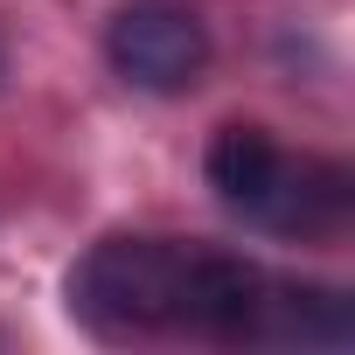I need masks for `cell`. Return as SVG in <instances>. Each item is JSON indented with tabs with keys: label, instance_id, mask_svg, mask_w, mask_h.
Instances as JSON below:
<instances>
[{
	"label": "cell",
	"instance_id": "2",
	"mask_svg": "<svg viewBox=\"0 0 355 355\" xmlns=\"http://www.w3.org/2000/svg\"><path fill=\"white\" fill-rule=\"evenodd\" d=\"M209 189L230 216L272 237H327L348 216V167L286 153L265 125H223L209 139Z\"/></svg>",
	"mask_w": 355,
	"mask_h": 355
},
{
	"label": "cell",
	"instance_id": "1",
	"mask_svg": "<svg viewBox=\"0 0 355 355\" xmlns=\"http://www.w3.org/2000/svg\"><path fill=\"white\" fill-rule=\"evenodd\" d=\"M265 272L174 237H105L70 272V313L98 334H216L258 341Z\"/></svg>",
	"mask_w": 355,
	"mask_h": 355
},
{
	"label": "cell",
	"instance_id": "3",
	"mask_svg": "<svg viewBox=\"0 0 355 355\" xmlns=\"http://www.w3.org/2000/svg\"><path fill=\"white\" fill-rule=\"evenodd\" d=\"M105 56L139 91H189L209 63V28L189 0H125L105 28Z\"/></svg>",
	"mask_w": 355,
	"mask_h": 355
}]
</instances>
